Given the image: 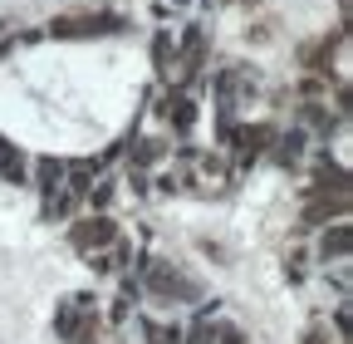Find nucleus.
<instances>
[{"mask_svg":"<svg viewBox=\"0 0 353 344\" xmlns=\"http://www.w3.org/2000/svg\"><path fill=\"white\" fill-rule=\"evenodd\" d=\"M108 30H123V20L108 15V10H64L44 25L50 39H94V35H108Z\"/></svg>","mask_w":353,"mask_h":344,"instance_id":"obj_1","label":"nucleus"},{"mask_svg":"<svg viewBox=\"0 0 353 344\" xmlns=\"http://www.w3.org/2000/svg\"><path fill=\"white\" fill-rule=\"evenodd\" d=\"M88 329H99V305H94V295H88V290L64 295L59 310H54V334L69 344V339H79V334H88Z\"/></svg>","mask_w":353,"mask_h":344,"instance_id":"obj_2","label":"nucleus"},{"mask_svg":"<svg viewBox=\"0 0 353 344\" xmlns=\"http://www.w3.org/2000/svg\"><path fill=\"white\" fill-rule=\"evenodd\" d=\"M138 266H143V271H138V285L152 290V295H162V300H196V295H201L172 261H138Z\"/></svg>","mask_w":353,"mask_h":344,"instance_id":"obj_3","label":"nucleus"},{"mask_svg":"<svg viewBox=\"0 0 353 344\" xmlns=\"http://www.w3.org/2000/svg\"><path fill=\"white\" fill-rule=\"evenodd\" d=\"M157 118H162V128L172 138H187L192 128H196V118H201V108H196V94H187L182 84H172V89L157 99Z\"/></svg>","mask_w":353,"mask_h":344,"instance_id":"obj_4","label":"nucleus"},{"mask_svg":"<svg viewBox=\"0 0 353 344\" xmlns=\"http://www.w3.org/2000/svg\"><path fill=\"white\" fill-rule=\"evenodd\" d=\"M123 231H118V222L108 217V211H88V217H79L74 227H69V246L79 251V256H88V251H103V246H113Z\"/></svg>","mask_w":353,"mask_h":344,"instance_id":"obj_5","label":"nucleus"},{"mask_svg":"<svg viewBox=\"0 0 353 344\" xmlns=\"http://www.w3.org/2000/svg\"><path fill=\"white\" fill-rule=\"evenodd\" d=\"M304 148H309V128H275V138H270V148H265V153H270V162L275 167H299L304 162Z\"/></svg>","mask_w":353,"mask_h":344,"instance_id":"obj_6","label":"nucleus"},{"mask_svg":"<svg viewBox=\"0 0 353 344\" xmlns=\"http://www.w3.org/2000/svg\"><path fill=\"white\" fill-rule=\"evenodd\" d=\"M162 157H172V133H143L132 138V167H157Z\"/></svg>","mask_w":353,"mask_h":344,"instance_id":"obj_7","label":"nucleus"},{"mask_svg":"<svg viewBox=\"0 0 353 344\" xmlns=\"http://www.w3.org/2000/svg\"><path fill=\"white\" fill-rule=\"evenodd\" d=\"M348 246H353V227L339 217L334 227L324 222V236H319V261L329 266V261H348Z\"/></svg>","mask_w":353,"mask_h":344,"instance_id":"obj_8","label":"nucleus"},{"mask_svg":"<svg viewBox=\"0 0 353 344\" xmlns=\"http://www.w3.org/2000/svg\"><path fill=\"white\" fill-rule=\"evenodd\" d=\"M172 64H176V30H157V35H152V69H157L162 84H167Z\"/></svg>","mask_w":353,"mask_h":344,"instance_id":"obj_9","label":"nucleus"},{"mask_svg":"<svg viewBox=\"0 0 353 344\" xmlns=\"http://www.w3.org/2000/svg\"><path fill=\"white\" fill-rule=\"evenodd\" d=\"M64 172H69V162H64V157L44 153V157L34 162V187H39V192H54V187L64 182Z\"/></svg>","mask_w":353,"mask_h":344,"instance_id":"obj_10","label":"nucleus"},{"mask_svg":"<svg viewBox=\"0 0 353 344\" xmlns=\"http://www.w3.org/2000/svg\"><path fill=\"white\" fill-rule=\"evenodd\" d=\"M74 211H79V192L74 187L59 182L54 192H44V217H59L64 222V217H74Z\"/></svg>","mask_w":353,"mask_h":344,"instance_id":"obj_11","label":"nucleus"},{"mask_svg":"<svg viewBox=\"0 0 353 344\" xmlns=\"http://www.w3.org/2000/svg\"><path fill=\"white\" fill-rule=\"evenodd\" d=\"M148 344H182V325H162V320H148L143 325Z\"/></svg>","mask_w":353,"mask_h":344,"instance_id":"obj_12","label":"nucleus"},{"mask_svg":"<svg viewBox=\"0 0 353 344\" xmlns=\"http://www.w3.org/2000/svg\"><path fill=\"white\" fill-rule=\"evenodd\" d=\"M285 271H290V280H299L304 276V251L294 246V251H285Z\"/></svg>","mask_w":353,"mask_h":344,"instance_id":"obj_13","label":"nucleus"},{"mask_svg":"<svg viewBox=\"0 0 353 344\" xmlns=\"http://www.w3.org/2000/svg\"><path fill=\"white\" fill-rule=\"evenodd\" d=\"M216 344H245V334H241L236 325H221V320H216Z\"/></svg>","mask_w":353,"mask_h":344,"instance_id":"obj_14","label":"nucleus"},{"mask_svg":"<svg viewBox=\"0 0 353 344\" xmlns=\"http://www.w3.org/2000/svg\"><path fill=\"white\" fill-rule=\"evenodd\" d=\"M299 344H339V339H329V325H314V329H304Z\"/></svg>","mask_w":353,"mask_h":344,"instance_id":"obj_15","label":"nucleus"}]
</instances>
